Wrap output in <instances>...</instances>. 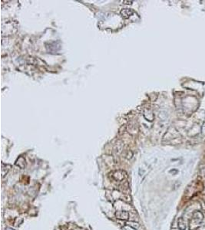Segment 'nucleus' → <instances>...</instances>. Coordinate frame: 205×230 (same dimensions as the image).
I'll use <instances>...</instances> for the list:
<instances>
[{
  "label": "nucleus",
  "mask_w": 205,
  "mask_h": 230,
  "mask_svg": "<svg viewBox=\"0 0 205 230\" xmlns=\"http://www.w3.org/2000/svg\"><path fill=\"white\" fill-rule=\"evenodd\" d=\"M203 217H204V216H203V214L201 213V212H194V215H193L191 223L193 222V225L199 224V223L202 221Z\"/></svg>",
  "instance_id": "1"
},
{
  "label": "nucleus",
  "mask_w": 205,
  "mask_h": 230,
  "mask_svg": "<svg viewBox=\"0 0 205 230\" xmlns=\"http://www.w3.org/2000/svg\"><path fill=\"white\" fill-rule=\"evenodd\" d=\"M115 216L117 219L121 220H127L129 219V212L127 211H117L115 212Z\"/></svg>",
  "instance_id": "2"
},
{
  "label": "nucleus",
  "mask_w": 205,
  "mask_h": 230,
  "mask_svg": "<svg viewBox=\"0 0 205 230\" xmlns=\"http://www.w3.org/2000/svg\"><path fill=\"white\" fill-rule=\"evenodd\" d=\"M113 178L117 181H121L125 179V172L122 170L115 171L113 174Z\"/></svg>",
  "instance_id": "3"
},
{
  "label": "nucleus",
  "mask_w": 205,
  "mask_h": 230,
  "mask_svg": "<svg viewBox=\"0 0 205 230\" xmlns=\"http://www.w3.org/2000/svg\"><path fill=\"white\" fill-rule=\"evenodd\" d=\"M132 13H133V10L130 9V8H125V9L121 11V15L125 18H129L132 15Z\"/></svg>",
  "instance_id": "4"
},
{
  "label": "nucleus",
  "mask_w": 205,
  "mask_h": 230,
  "mask_svg": "<svg viewBox=\"0 0 205 230\" xmlns=\"http://www.w3.org/2000/svg\"><path fill=\"white\" fill-rule=\"evenodd\" d=\"M15 164H16V165L18 166L19 167L21 168V169H24V168L25 167V158H24V157H20L19 158L16 160V163H15Z\"/></svg>",
  "instance_id": "5"
},
{
  "label": "nucleus",
  "mask_w": 205,
  "mask_h": 230,
  "mask_svg": "<svg viewBox=\"0 0 205 230\" xmlns=\"http://www.w3.org/2000/svg\"><path fill=\"white\" fill-rule=\"evenodd\" d=\"M178 227L180 228L181 230H184L186 228V226L184 224V220L182 218L179 219L178 220Z\"/></svg>",
  "instance_id": "6"
},
{
  "label": "nucleus",
  "mask_w": 205,
  "mask_h": 230,
  "mask_svg": "<svg viewBox=\"0 0 205 230\" xmlns=\"http://www.w3.org/2000/svg\"><path fill=\"white\" fill-rule=\"evenodd\" d=\"M6 230H13V229H7Z\"/></svg>",
  "instance_id": "7"
}]
</instances>
